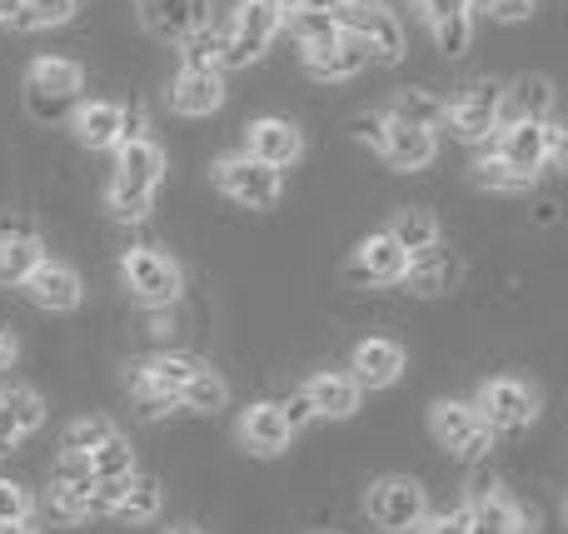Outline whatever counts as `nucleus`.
Here are the masks:
<instances>
[{
  "label": "nucleus",
  "mask_w": 568,
  "mask_h": 534,
  "mask_svg": "<svg viewBox=\"0 0 568 534\" xmlns=\"http://www.w3.org/2000/svg\"><path fill=\"white\" fill-rule=\"evenodd\" d=\"M160 505H165V490H160V480L155 475H130L125 480V490H120V500H115V510H110V520H120V525H130V530H140V525H155L160 520Z\"/></svg>",
  "instance_id": "30"
},
{
  "label": "nucleus",
  "mask_w": 568,
  "mask_h": 534,
  "mask_svg": "<svg viewBox=\"0 0 568 534\" xmlns=\"http://www.w3.org/2000/svg\"><path fill=\"white\" fill-rule=\"evenodd\" d=\"M0 36H6V16H0Z\"/></svg>",
  "instance_id": "49"
},
{
  "label": "nucleus",
  "mask_w": 568,
  "mask_h": 534,
  "mask_svg": "<svg viewBox=\"0 0 568 534\" xmlns=\"http://www.w3.org/2000/svg\"><path fill=\"white\" fill-rule=\"evenodd\" d=\"M364 515L384 534H409L429 515V490L409 475H379L369 485V495H364Z\"/></svg>",
  "instance_id": "10"
},
{
  "label": "nucleus",
  "mask_w": 568,
  "mask_h": 534,
  "mask_svg": "<svg viewBox=\"0 0 568 534\" xmlns=\"http://www.w3.org/2000/svg\"><path fill=\"white\" fill-rule=\"evenodd\" d=\"M469 180H474L479 190H504V195H519V190H534V180H524L519 170H509L499 155H494V150H489V155L474 160V175H469Z\"/></svg>",
  "instance_id": "36"
},
{
  "label": "nucleus",
  "mask_w": 568,
  "mask_h": 534,
  "mask_svg": "<svg viewBox=\"0 0 568 534\" xmlns=\"http://www.w3.org/2000/svg\"><path fill=\"white\" fill-rule=\"evenodd\" d=\"M280 410H284V420H290V430H294V435H300V430H304V425H310V420H314L310 400H304V395H300V390H294V395H290V400H280Z\"/></svg>",
  "instance_id": "44"
},
{
  "label": "nucleus",
  "mask_w": 568,
  "mask_h": 534,
  "mask_svg": "<svg viewBox=\"0 0 568 534\" xmlns=\"http://www.w3.org/2000/svg\"><path fill=\"white\" fill-rule=\"evenodd\" d=\"M165 534H200V530H195V525H190V520H180V525H170Z\"/></svg>",
  "instance_id": "48"
},
{
  "label": "nucleus",
  "mask_w": 568,
  "mask_h": 534,
  "mask_svg": "<svg viewBox=\"0 0 568 534\" xmlns=\"http://www.w3.org/2000/svg\"><path fill=\"white\" fill-rule=\"evenodd\" d=\"M334 16H339L344 30H354V36L364 40V50H369L374 66H399L404 50H409V40H404V20L394 16L389 6H379V0H344Z\"/></svg>",
  "instance_id": "11"
},
{
  "label": "nucleus",
  "mask_w": 568,
  "mask_h": 534,
  "mask_svg": "<svg viewBox=\"0 0 568 534\" xmlns=\"http://www.w3.org/2000/svg\"><path fill=\"white\" fill-rule=\"evenodd\" d=\"M210 180H215L220 195L235 200V205H245V210H275L280 195H284V170L245 155V150L220 155L215 165H210Z\"/></svg>",
  "instance_id": "8"
},
{
  "label": "nucleus",
  "mask_w": 568,
  "mask_h": 534,
  "mask_svg": "<svg viewBox=\"0 0 568 534\" xmlns=\"http://www.w3.org/2000/svg\"><path fill=\"white\" fill-rule=\"evenodd\" d=\"M20 90H26L30 120L55 125V120H65L70 110L85 100V66H80V60H70V56H36L26 66Z\"/></svg>",
  "instance_id": "2"
},
{
  "label": "nucleus",
  "mask_w": 568,
  "mask_h": 534,
  "mask_svg": "<svg viewBox=\"0 0 568 534\" xmlns=\"http://www.w3.org/2000/svg\"><path fill=\"white\" fill-rule=\"evenodd\" d=\"M544 145H549V170H564V160H568V140H564L559 115L544 120Z\"/></svg>",
  "instance_id": "43"
},
{
  "label": "nucleus",
  "mask_w": 568,
  "mask_h": 534,
  "mask_svg": "<svg viewBox=\"0 0 568 534\" xmlns=\"http://www.w3.org/2000/svg\"><path fill=\"white\" fill-rule=\"evenodd\" d=\"M379 160H389L394 170H404V175H419V170H429L434 160H439V135L424 125H409V120H394L389 110H384V135H379V150H374Z\"/></svg>",
  "instance_id": "17"
},
{
  "label": "nucleus",
  "mask_w": 568,
  "mask_h": 534,
  "mask_svg": "<svg viewBox=\"0 0 568 534\" xmlns=\"http://www.w3.org/2000/svg\"><path fill=\"white\" fill-rule=\"evenodd\" d=\"M404 265H409V250H404L389 230H374V235H364L359 245H354L344 275H349L354 285H399Z\"/></svg>",
  "instance_id": "18"
},
{
  "label": "nucleus",
  "mask_w": 568,
  "mask_h": 534,
  "mask_svg": "<svg viewBox=\"0 0 568 534\" xmlns=\"http://www.w3.org/2000/svg\"><path fill=\"white\" fill-rule=\"evenodd\" d=\"M45 510H50V520H65V525H80V520L95 515V505H90V490H75V485H50Z\"/></svg>",
  "instance_id": "37"
},
{
  "label": "nucleus",
  "mask_w": 568,
  "mask_h": 534,
  "mask_svg": "<svg viewBox=\"0 0 568 534\" xmlns=\"http://www.w3.org/2000/svg\"><path fill=\"white\" fill-rule=\"evenodd\" d=\"M404 365H409V355H404L399 340H384V335H369L359 340V345L349 350V375L359 390H389L399 385Z\"/></svg>",
  "instance_id": "21"
},
{
  "label": "nucleus",
  "mask_w": 568,
  "mask_h": 534,
  "mask_svg": "<svg viewBox=\"0 0 568 534\" xmlns=\"http://www.w3.org/2000/svg\"><path fill=\"white\" fill-rule=\"evenodd\" d=\"M499 115H504V85L479 75V80H469V85H459V95L444 100L439 125L449 130L459 145H489V135L499 130Z\"/></svg>",
  "instance_id": "6"
},
{
  "label": "nucleus",
  "mask_w": 568,
  "mask_h": 534,
  "mask_svg": "<svg viewBox=\"0 0 568 534\" xmlns=\"http://www.w3.org/2000/svg\"><path fill=\"white\" fill-rule=\"evenodd\" d=\"M429 435L439 440V450H449L464 465H479L494 450V430L484 425V415L474 410V400H434L429 410Z\"/></svg>",
  "instance_id": "9"
},
{
  "label": "nucleus",
  "mask_w": 568,
  "mask_h": 534,
  "mask_svg": "<svg viewBox=\"0 0 568 534\" xmlns=\"http://www.w3.org/2000/svg\"><path fill=\"white\" fill-rule=\"evenodd\" d=\"M284 36V0H240L220 30V66L250 70Z\"/></svg>",
  "instance_id": "3"
},
{
  "label": "nucleus",
  "mask_w": 568,
  "mask_h": 534,
  "mask_svg": "<svg viewBox=\"0 0 568 534\" xmlns=\"http://www.w3.org/2000/svg\"><path fill=\"white\" fill-rule=\"evenodd\" d=\"M85 460H90V475H95V480H125V475H135V470H140L135 465V450H130V440L120 435V430L110 440H100Z\"/></svg>",
  "instance_id": "35"
},
{
  "label": "nucleus",
  "mask_w": 568,
  "mask_h": 534,
  "mask_svg": "<svg viewBox=\"0 0 568 534\" xmlns=\"http://www.w3.org/2000/svg\"><path fill=\"white\" fill-rule=\"evenodd\" d=\"M0 534H36V530H30V520H16V525H0Z\"/></svg>",
  "instance_id": "47"
},
{
  "label": "nucleus",
  "mask_w": 568,
  "mask_h": 534,
  "mask_svg": "<svg viewBox=\"0 0 568 534\" xmlns=\"http://www.w3.org/2000/svg\"><path fill=\"white\" fill-rule=\"evenodd\" d=\"M489 150L509 170H519L524 180L539 185V175H549V145H544V120H499V130L489 135Z\"/></svg>",
  "instance_id": "14"
},
{
  "label": "nucleus",
  "mask_w": 568,
  "mask_h": 534,
  "mask_svg": "<svg viewBox=\"0 0 568 534\" xmlns=\"http://www.w3.org/2000/svg\"><path fill=\"white\" fill-rule=\"evenodd\" d=\"M210 10H215L210 0H135L140 26H145L155 40H165V46H180L185 36L205 30Z\"/></svg>",
  "instance_id": "19"
},
{
  "label": "nucleus",
  "mask_w": 568,
  "mask_h": 534,
  "mask_svg": "<svg viewBox=\"0 0 568 534\" xmlns=\"http://www.w3.org/2000/svg\"><path fill=\"white\" fill-rule=\"evenodd\" d=\"M474 410L484 415V425H489L494 435H519V430H529L534 420L544 415V390L519 375H494L479 385Z\"/></svg>",
  "instance_id": "7"
},
{
  "label": "nucleus",
  "mask_w": 568,
  "mask_h": 534,
  "mask_svg": "<svg viewBox=\"0 0 568 534\" xmlns=\"http://www.w3.org/2000/svg\"><path fill=\"white\" fill-rule=\"evenodd\" d=\"M180 66H215V70H225V66H220V30H215V20H210L205 30H195V36L180 40Z\"/></svg>",
  "instance_id": "39"
},
{
  "label": "nucleus",
  "mask_w": 568,
  "mask_h": 534,
  "mask_svg": "<svg viewBox=\"0 0 568 534\" xmlns=\"http://www.w3.org/2000/svg\"><path fill=\"white\" fill-rule=\"evenodd\" d=\"M16 360H20V340L10 335L6 325H0V370H10V365H16Z\"/></svg>",
  "instance_id": "45"
},
{
  "label": "nucleus",
  "mask_w": 568,
  "mask_h": 534,
  "mask_svg": "<svg viewBox=\"0 0 568 534\" xmlns=\"http://www.w3.org/2000/svg\"><path fill=\"white\" fill-rule=\"evenodd\" d=\"M65 125L80 150H115L125 135H145V115H130L115 100H80Z\"/></svg>",
  "instance_id": "13"
},
{
  "label": "nucleus",
  "mask_w": 568,
  "mask_h": 534,
  "mask_svg": "<svg viewBox=\"0 0 568 534\" xmlns=\"http://www.w3.org/2000/svg\"><path fill=\"white\" fill-rule=\"evenodd\" d=\"M384 230H389V235L399 240V245L409 250V255H419V250H429V245H439V240H444L439 215H434V210H409V205L394 210L389 225H384Z\"/></svg>",
  "instance_id": "32"
},
{
  "label": "nucleus",
  "mask_w": 568,
  "mask_h": 534,
  "mask_svg": "<svg viewBox=\"0 0 568 534\" xmlns=\"http://www.w3.org/2000/svg\"><path fill=\"white\" fill-rule=\"evenodd\" d=\"M235 435H240V445H245L250 455L275 460V455H284V450H290L294 430H290V420H284L280 400H260V405H250L245 415H240Z\"/></svg>",
  "instance_id": "22"
},
{
  "label": "nucleus",
  "mask_w": 568,
  "mask_h": 534,
  "mask_svg": "<svg viewBox=\"0 0 568 534\" xmlns=\"http://www.w3.org/2000/svg\"><path fill=\"white\" fill-rule=\"evenodd\" d=\"M554 105H559V90H554L549 75H519L504 85V115L499 120H549Z\"/></svg>",
  "instance_id": "28"
},
{
  "label": "nucleus",
  "mask_w": 568,
  "mask_h": 534,
  "mask_svg": "<svg viewBox=\"0 0 568 534\" xmlns=\"http://www.w3.org/2000/svg\"><path fill=\"white\" fill-rule=\"evenodd\" d=\"M225 70H215V66H180L175 70V80H170V90H165V100H170V110L175 115H185V120H205V115H215L220 105H225Z\"/></svg>",
  "instance_id": "16"
},
{
  "label": "nucleus",
  "mask_w": 568,
  "mask_h": 534,
  "mask_svg": "<svg viewBox=\"0 0 568 534\" xmlns=\"http://www.w3.org/2000/svg\"><path fill=\"white\" fill-rule=\"evenodd\" d=\"M120 285L130 290V300L140 310H170L185 295V270L160 245H130L120 255Z\"/></svg>",
  "instance_id": "4"
},
{
  "label": "nucleus",
  "mask_w": 568,
  "mask_h": 534,
  "mask_svg": "<svg viewBox=\"0 0 568 534\" xmlns=\"http://www.w3.org/2000/svg\"><path fill=\"white\" fill-rule=\"evenodd\" d=\"M300 66L310 70L314 80H354L369 66V50H364V40L354 36V30H339V36L324 40V46L300 50Z\"/></svg>",
  "instance_id": "23"
},
{
  "label": "nucleus",
  "mask_w": 568,
  "mask_h": 534,
  "mask_svg": "<svg viewBox=\"0 0 568 534\" xmlns=\"http://www.w3.org/2000/svg\"><path fill=\"white\" fill-rule=\"evenodd\" d=\"M245 155L265 160L275 170H290L304 155V130L290 115H260L245 125Z\"/></svg>",
  "instance_id": "20"
},
{
  "label": "nucleus",
  "mask_w": 568,
  "mask_h": 534,
  "mask_svg": "<svg viewBox=\"0 0 568 534\" xmlns=\"http://www.w3.org/2000/svg\"><path fill=\"white\" fill-rule=\"evenodd\" d=\"M75 10H80V0H0L6 30H16V36L70 26V20H75Z\"/></svg>",
  "instance_id": "29"
},
{
  "label": "nucleus",
  "mask_w": 568,
  "mask_h": 534,
  "mask_svg": "<svg viewBox=\"0 0 568 534\" xmlns=\"http://www.w3.org/2000/svg\"><path fill=\"white\" fill-rule=\"evenodd\" d=\"M459 275H464L459 255H449V250H444V240H439V245H429V250H419V255H409V265H404L399 285L409 290V295H419V300H434V295H449V290L459 285Z\"/></svg>",
  "instance_id": "24"
},
{
  "label": "nucleus",
  "mask_w": 568,
  "mask_h": 534,
  "mask_svg": "<svg viewBox=\"0 0 568 534\" xmlns=\"http://www.w3.org/2000/svg\"><path fill=\"white\" fill-rule=\"evenodd\" d=\"M205 365L200 355H175V350H160V355H145L130 365L125 385L130 395L145 405V415H165V410H180V390L190 385V375Z\"/></svg>",
  "instance_id": "5"
},
{
  "label": "nucleus",
  "mask_w": 568,
  "mask_h": 534,
  "mask_svg": "<svg viewBox=\"0 0 568 534\" xmlns=\"http://www.w3.org/2000/svg\"><path fill=\"white\" fill-rule=\"evenodd\" d=\"M424 16V26H429L434 46L444 50V56H464V50L474 46V16H469V0H414Z\"/></svg>",
  "instance_id": "26"
},
{
  "label": "nucleus",
  "mask_w": 568,
  "mask_h": 534,
  "mask_svg": "<svg viewBox=\"0 0 568 534\" xmlns=\"http://www.w3.org/2000/svg\"><path fill=\"white\" fill-rule=\"evenodd\" d=\"M300 395L310 400L314 420H349V415H359L364 390L354 385L349 370H320V375H310L300 385Z\"/></svg>",
  "instance_id": "25"
},
{
  "label": "nucleus",
  "mask_w": 568,
  "mask_h": 534,
  "mask_svg": "<svg viewBox=\"0 0 568 534\" xmlns=\"http://www.w3.org/2000/svg\"><path fill=\"white\" fill-rule=\"evenodd\" d=\"M45 425V400L30 385H6L0 390V455L16 450L20 440H30Z\"/></svg>",
  "instance_id": "27"
},
{
  "label": "nucleus",
  "mask_w": 568,
  "mask_h": 534,
  "mask_svg": "<svg viewBox=\"0 0 568 534\" xmlns=\"http://www.w3.org/2000/svg\"><path fill=\"white\" fill-rule=\"evenodd\" d=\"M409 534H469V510H449V515H424Z\"/></svg>",
  "instance_id": "42"
},
{
  "label": "nucleus",
  "mask_w": 568,
  "mask_h": 534,
  "mask_svg": "<svg viewBox=\"0 0 568 534\" xmlns=\"http://www.w3.org/2000/svg\"><path fill=\"white\" fill-rule=\"evenodd\" d=\"M110 435H115V425H110V420H100V415H90V420H70V425L60 430V450L90 455V450H95L100 440H110Z\"/></svg>",
  "instance_id": "38"
},
{
  "label": "nucleus",
  "mask_w": 568,
  "mask_h": 534,
  "mask_svg": "<svg viewBox=\"0 0 568 534\" xmlns=\"http://www.w3.org/2000/svg\"><path fill=\"white\" fill-rule=\"evenodd\" d=\"M339 6H344V0H284V10H329V16Z\"/></svg>",
  "instance_id": "46"
},
{
  "label": "nucleus",
  "mask_w": 568,
  "mask_h": 534,
  "mask_svg": "<svg viewBox=\"0 0 568 534\" xmlns=\"http://www.w3.org/2000/svg\"><path fill=\"white\" fill-rule=\"evenodd\" d=\"M384 110H389L394 120H409V125H424V130H439V120H444V100L434 95V90H419V85L399 90Z\"/></svg>",
  "instance_id": "34"
},
{
  "label": "nucleus",
  "mask_w": 568,
  "mask_h": 534,
  "mask_svg": "<svg viewBox=\"0 0 568 534\" xmlns=\"http://www.w3.org/2000/svg\"><path fill=\"white\" fill-rule=\"evenodd\" d=\"M230 405V385L220 380V370L200 365L195 375H190V385L180 390V410H190V415H215V410Z\"/></svg>",
  "instance_id": "33"
},
{
  "label": "nucleus",
  "mask_w": 568,
  "mask_h": 534,
  "mask_svg": "<svg viewBox=\"0 0 568 534\" xmlns=\"http://www.w3.org/2000/svg\"><path fill=\"white\" fill-rule=\"evenodd\" d=\"M30 515H36V500H30V490L0 475V525H16V520H30Z\"/></svg>",
  "instance_id": "41"
},
{
  "label": "nucleus",
  "mask_w": 568,
  "mask_h": 534,
  "mask_svg": "<svg viewBox=\"0 0 568 534\" xmlns=\"http://www.w3.org/2000/svg\"><path fill=\"white\" fill-rule=\"evenodd\" d=\"M45 255H50L45 240H40L30 225L0 230V285H20V280H26Z\"/></svg>",
  "instance_id": "31"
},
{
  "label": "nucleus",
  "mask_w": 568,
  "mask_h": 534,
  "mask_svg": "<svg viewBox=\"0 0 568 534\" xmlns=\"http://www.w3.org/2000/svg\"><path fill=\"white\" fill-rule=\"evenodd\" d=\"M464 510H469V534H534V515L494 475L469 480Z\"/></svg>",
  "instance_id": "12"
},
{
  "label": "nucleus",
  "mask_w": 568,
  "mask_h": 534,
  "mask_svg": "<svg viewBox=\"0 0 568 534\" xmlns=\"http://www.w3.org/2000/svg\"><path fill=\"white\" fill-rule=\"evenodd\" d=\"M539 10V0H469V16H489L499 26H519Z\"/></svg>",
  "instance_id": "40"
},
{
  "label": "nucleus",
  "mask_w": 568,
  "mask_h": 534,
  "mask_svg": "<svg viewBox=\"0 0 568 534\" xmlns=\"http://www.w3.org/2000/svg\"><path fill=\"white\" fill-rule=\"evenodd\" d=\"M110 155H115V170H110L105 185V210L115 220L140 225V220H150L160 190H165V170H170L165 145L155 135H125Z\"/></svg>",
  "instance_id": "1"
},
{
  "label": "nucleus",
  "mask_w": 568,
  "mask_h": 534,
  "mask_svg": "<svg viewBox=\"0 0 568 534\" xmlns=\"http://www.w3.org/2000/svg\"><path fill=\"white\" fill-rule=\"evenodd\" d=\"M16 290H26L30 305L50 310V315H70V310H80V300H85V280H80V270L65 265V260H50V255L40 260Z\"/></svg>",
  "instance_id": "15"
}]
</instances>
